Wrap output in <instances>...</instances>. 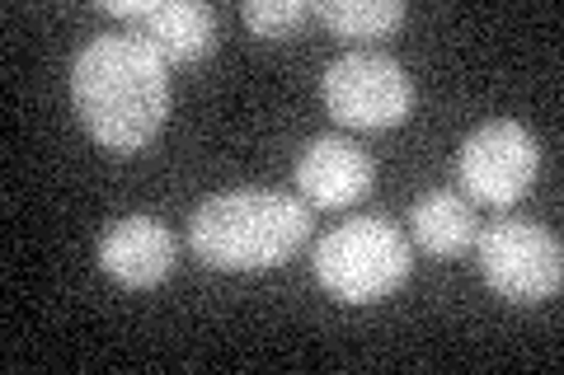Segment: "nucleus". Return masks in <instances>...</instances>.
<instances>
[{
    "instance_id": "3",
    "label": "nucleus",
    "mask_w": 564,
    "mask_h": 375,
    "mask_svg": "<svg viewBox=\"0 0 564 375\" xmlns=\"http://www.w3.org/2000/svg\"><path fill=\"white\" fill-rule=\"evenodd\" d=\"M410 240L386 217L344 221L315 244V277L334 300H348V306H372L391 296L410 277Z\"/></svg>"
},
{
    "instance_id": "4",
    "label": "nucleus",
    "mask_w": 564,
    "mask_h": 375,
    "mask_svg": "<svg viewBox=\"0 0 564 375\" xmlns=\"http://www.w3.org/2000/svg\"><path fill=\"white\" fill-rule=\"evenodd\" d=\"M475 254H480V273L489 287L503 300H518V306L551 300L564 287L560 240L527 217H499V221L480 225Z\"/></svg>"
},
{
    "instance_id": "13",
    "label": "nucleus",
    "mask_w": 564,
    "mask_h": 375,
    "mask_svg": "<svg viewBox=\"0 0 564 375\" xmlns=\"http://www.w3.org/2000/svg\"><path fill=\"white\" fill-rule=\"evenodd\" d=\"M104 10H109V14H118V20H141V14H147L151 10V0H109V5H104Z\"/></svg>"
},
{
    "instance_id": "12",
    "label": "nucleus",
    "mask_w": 564,
    "mask_h": 375,
    "mask_svg": "<svg viewBox=\"0 0 564 375\" xmlns=\"http://www.w3.org/2000/svg\"><path fill=\"white\" fill-rule=\"evenodd\" d=\"M240 14L254 38H288L296 24L311 20L315 5H306V0H250Z\"/></svg>"
},
{
    "instance_id": "5",
    "label": "nucleus",
    "mask_w": 564,
    "mask_h": 375,
    "mask_svg": "<svg viewBox=\"0 0 564 375\" xmlns=\"http://www.w3.org/2000/svg\"><path fill=\"white\" fill-rule=\"evenodd\" d=\"M321 89H325L329 118H339L344 128H358V132L395 128V122L410 118V103H414L410 76L386 52H344L339 62L325 66Z\"/></svg>"
},
{
    "instance_id": "11",
    "label": "nucleus",
    "mask_w": 564,
    "mask_h": 375,
    "mask_svg": "<svg viewBox=\"0 0 564 375\" xmlns=\"http://www.w3.org/2000/svg\"><path fill=\"white\" fill-rule=\"evenodd\" d=\"M315 14L339 38H381V33L400 29L404 0H321Z\"/></svg>"
},
{
    "instance_id": "9",
    "label": "nucleus",
    "mask_w": 564,
    "mask_h": 375,
    "mask_svg": "<svg viewBox=\"0 0 564 375\" xmlns=\"http://www.w3.org/2000/svg\"><path fill=\"white\" fill-rule=\"evenodd\" d=\"M165 62H198L217 43V14L198 0H161L132 24Z\"/></svg>"
},
{
    "instance_id": "8",
    "label": "nucleus",
    "mask_w": 564,
    "mask_h": 375,
    "mask_svg": "<svg viewBox=\"0 0 564 375\" xmlns=\"http://www.w3.org/2000/svg\"><path fill=\"white\" fill-rule=\"evenodd\" d=\"M372 159L348 136H315L296 159V188L315 207H352L372 192Z\"/></svg>"
},
{
    "instance_id": "2",
    "label": "nucleus",
    "mask_w": 564,
    "mask_h": 375,
    "mask_svg": "<svg viewBox=\"0 0 564 375\" xmlns=\"http://www.w3.org/2000/svg\"><path fill=\"white\" fill-rule=\"evenodd\" d=\"M311 235V207L288 192L240 188L207 198L188 221V244L207 267L221 273H259L292 258Z\"/></svg>"
},
{
    "instance_id": "6",
    "label": "nucleus",
    "mask_w": 564,
    "mask_h": 375,
    "mask_svg": "<svg viewBox=\"0 0 564 375\" xmlns=\"http://www.w3.org/2000/svg\"><path fill=\"white\" fill-rule=\"evenodd\" d=\"M541 169V146L522 122H485L475 128L462 146V184L470 192V202L485 207H508L518 202L532 178Z\"/></svg>"
},
{
    "instance_id": "1",
    "label": "nucleus",
    "mask_w": 564,
    "mask_h": 375,
    "mask_svg": "<svg viewBox=\"0 0 564 375\" xmlns=\"http://www.w3.org/2000/svg\"><path fill=\"white\" fill-rule=\"evenodd\" d=\"M70 103L104 151L132 155L170 113V62L137 29L95 33L70 66Z\"/></svg>"
},
{
    "instance_id": "7",
    "label": "nucleus",
    "mask_w": 564,
    "mask_h": 375,
    "mask_svg": "<svg viewBox=\"0 0 564 375\" xmlns=\"http://www.w3.org/2000/svg\"><path fill=\"white\" fill-rule=\"evenodd\" d=\"M95 258L113 282L147 291V287H161L174 273V235L155 217H122L104 230Z\"/></svg>"
},
{
    "instance_id": "10",
    "label": "nucleus",
    "mask_w": 564,
    "mask_h": 375,
    "mask_svg": "<svg viewBox=\"0 0 564 375\" xmlns=\"http://www.w3.org/2000/svg\"><path fill=\"white\" fill-rule=\"evenodd\" d=\"M410 230H414V240L429 249V254L456 258V254H466V249L475 244L480 221H475V207L466 198H456V192H429V198L414 202Z\"/></svg>"
}]
</instances>
